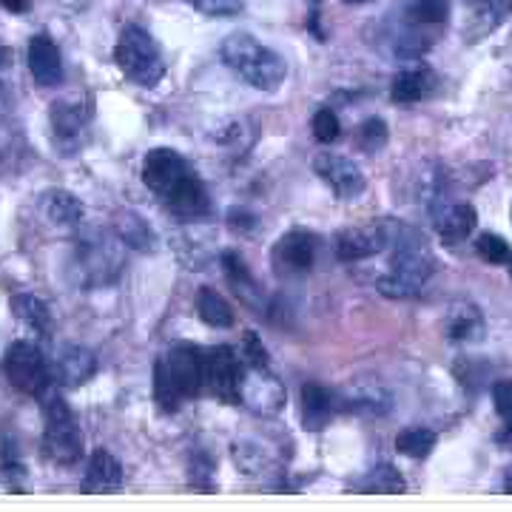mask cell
<instances>
[{"label": "cell", "instance_id": "1", "mask_svg": "<svg viewBox=\"0 0 512 512\" xmlns=\"http://www.w3.org/2000/svg\"><path fill=\"white\" fill-rule=\"evenodd\" d=\"M143 183L168 205L174 214L200 217L208 211V191L188 165L183 154L174 148H154L143 163Z\"/></svg>", "mask_w": 512, "mask_h": 512}, {"label": "cell", "instance_id": "2", "mask_svg": "<svg viewBox=\"0 0 512 512\" xmlns=\"http://www.w3.org/2000/svg\"><path fill=\"white\" fill-rule=\"evenodd\" d=\"M390 245H393L390 271L379 279V291L390 299H413L436 271L433 251L413 228H402L399 237H390Z\"/></svg>", "mask_w": 512, "mask_h": 512}, {"label": "cell", "instance_id": "3", "mask_svg": "<svg viewBox=\"0 0 512 512\" xmlns=\"http://www.w3.org/2000/svg\"><path fill=\"white\" fill-rule=\"evenodd\" d=\"M205 390V365L202 350L177 345L163 353L154 365V399L165 413L180 410L188 399Z\"/></svg>", "mask_w": 512, "mask_h": 512}, {"label": "cell", "instance_id": "4", "mask_svg": "<svg viewBox=\"0 0 512 512\" xmlns=\"http://www.w3.org/2000/svg\"><path fill=\"white\" fill-rule=\"evenodd\" d=\"M66 274L77 288H106L111 282H117V276L123 274V248L120 239L103 231H83L72 242V254L66 262Z\"/></svg>", "mask_w": 512, "mask_h": 512}, {"label": "cell", "instance_id": "5", "mask_svg": "<svg viewBox=\"0 0 512 512\" xmlns=\"http://www.w3.org/2000/svg\"><path fill=\"white\" fill-rule=\"evenodd\" d=\"M220 52L225 66L259 92H276L285 83V74H288L285 57L276 55L268 46H262L256 37L234 32V35L225 37Z\"/></svg>", "mask_w": 512, "mask_h": 512}, {"label": "cell", "instance_id": "6", "mask_svg": "<svg viewBox=\"0 0 512 512\" xmlns=\"http://www.w3.org/2000/svg\"><path fill=\"white\" fill-rule=\"evenodd\" d=\"M114 60L131 83L154 89L165 77V60L157 40L140 26H126L114 46Z\"/></svg>", "mask_w": 512, "mask_h": 512}, {"label": "cell", "instance_id": "7", "mask_svg": "<svg viewBox=\"0 0 512 512\" xmlns=\"http://www.w3.org/2000/svg\"><path fill=\"white\" fill-rule=\"evenodd\" d=\"M43 453L52 464L72 467L83 456V430L74 419L72 407L63 402L60 396H52L43 410Z\"/></svg>", "mask_w": 512, "mask_h": 512}, {"label": "cell", "instance_id": "8", "mask_svg": "<svg viewBox=\"0 0 512 512\" xmlns=\"http://www.w3.org/2000/svg\"><path fill=\"white\" fill-rule=\"evenodd\" d=\"M3 373L12 387H18L26 396H43L52 387V365L43 356L35 342L18 339L6 348L3 356Z\"/></svg>", "mask_w": 512, "mask_h": 512}, {"label": "cell", "instance_id": "9", "mask_svg": "<svg viewBox=\"0 0 512 512\" xmlns=\"http://www.w3.org/2000/svg\"><path fill=\"white\" fill-rule=\"evenodd\" d=\"M239 402L259 416H274L285 407V387L268 365H242Z\"/></svg>", "mask_w": 512, "mask_h": 512}, {"label": "cell", "instance_id": "10", "mask_svg": "<svg viewBox=\"0 0 512 512\" xmlns=\"http://www.w3.org/2000/svg\"><path fill=\"white\" fill-rule=\"evenodd\" d=\"M205 365V390L225 404L239 402V379H242V359L231 348L202 350Z\"/></svg>", "mask_w": 512, "mask_h": 512}, {"label": "cell", "instance_id": "11", "mask_svg": "<svg viewBox=\"0 0 512 512\" xmlns=\"http://www.w3.org/2000/svg\"><path fill=\"white\" fill-rule=\"evenodd\" d=\"M89 123H92V103L86 97L72 94L52 103V131H55L57 146L63 151H74L83 143Z\"/></svg>", "mask_w": 512, "mask_h": 512}, {"label": "cell", "instance_id": "12", "mask_svg": "<svg viewBox=\"0 0 512 512\" xmlns=\"http://www.w3.org/2000/svg\"><path fill=\"white\" fill-rule=\"evenodd\" d=\"M313 171H316V177L328 185L339 200H356V197L365 194V171L353 163L350 157H342V154H319L313 160Z\"/></svg>", "mask_w": 512, "mask_h": 512}, {"label": "cell", "instance_id": "13", "mask_svg": "<svg viewBox=\"0 0 512 512\" xmlns=\"http://www.w3.org/2000/svg\"><path fill=\"white\" fill-rule=\"evenodd\" d=\"M313 262H316V237L308 231H291L274 245V268L279 274H308Z\"/></svg>", "mask_w": 512, "mask_h": 512}, {"label": "cell", "instance_id": "14", "mask_svg": "<svg viewBox=\"0 0 512 512\" xmlns=\"http://www.w3.org/2000/svg\"><path fill=\"white\" fill-rule=\"evenodd\" d=\"M387 245H390V231L384 225L348 228L336 237V256L342 262H362V259L382 254Z\"/></svg>", "mask_w": 512, "mask_h": 512}, {"label": "cell", "instance_id": "15", "mask_svg": "<svg viewBox=\"0 0 512 512\" xmlns=\"http://www.w3.org/2000/svg\"><path fill=\"white\" fill-rule=\"evenodd\" d=\"M29 72L37 86L52 89L63 83V57L49 35H35L29 40Z\"/></svg>", "mask_w": 512, "mask_h": 512}, {"label": "cell", "instance_id": "16", "mask_svg": "<svg viewBox=\"0 0 512 512\" xmlns=\"http://www.w3.org/2000/svg\"><path fill=\"white\" fill-rule=\"evenodd\" d=\"M123 487V464L111 456L109 450H94L89 464H86V476H83V493L100 495L114 493Z\"/></svg>", "mask_w": 512, "mask_h": 512}, {"label": "cell", "instance_id": "17", "mask_svg": "<svg viewBox=\"0 0 512 512\" xmlns=\"http://www.w3.org/2000/svg\"><path fill=\"white\" fill-rule=\"evenodd\" d=\"M342 410L356 413V416H387L393 410V396L384 390L382 384H356L345 393H339Z\"/></svg>", "mask_w": 512, "mask_h": 512}, {"label": "cell", "instance_id": "18", "mask_svg": "<svg viewBox=\"0 0 512 512\" xmlns=\"http://www.w3.org/2000/svg\"><path fill=\"white\" fill-rule=\"evenodd\" d=\"M339 410H342L339 393H333L322 384H305L302 387V421L308 430H322Z\"/></svg>", "mask_w": 512, "mask_h": 512}, {"label": "cell", "instance_id": "19", "mask_svg": "<svg viewBox=\"0 0 512 512\" xmlns=\"http://www.w3.org/2000/svg\"><path fill=\"white\" fill-rule=\"evenodd\" d=\"M55 373L60 384L80 387V384H86L97 373V356L89 348H83V345H69V348L60 350V356H57L55 362Z\"/></svg>", "mask_w": 512, "mask_h": 512}, {"label": "cell", "instance_id": "20", "mask_svg": "<svg viewBox=\"0 0 512 512\" xmlns=\"http://www.w3.org/2000/svg\"><path fill=\"white\" fill-rule=\"evenodd\" d=\"M12 311H15V316L26 328L35 330L37 336H43V339L52 336V328H55L52 311H49V305L40 296H35V293H15L12 296Z\"/></svg>", "mask_w": 512, "mask_h": 512}, {"label": "cell", "instance_id": "21", "mask_svg": "<svg viewBox=\"0 0 512 512\" xmlns=\"http://www.w3.org/2000/svg\"><path fill=\"white\" fill-rule=\"evenodd\" d=\"M433 89H436V74L427 66H416V69H407L393 80L390 97L396 103H419L424 97H430Z\"/></svg>", "mask_w": 512, "mask_h": 512}, {"label": "cell", "instance_id": "22", "mask_svg": "<svg viewBox=\"0 0 512 512\" xmlns=\"http://www.w3.org/2000/svg\"><path fill=\"white\" fill-rule=\"evenodd\" d=\"M447 336L453 342H464V345L481 342V336H484V316H481L476 305H467V302L453 305V311L447 316Z\"/></svg>", "mask_w": 512, "mask_h": 512}, {"label": "cell", "instance_id": "23", "mask_svg": "<svg viewBox=\"0 0 512 512\" xmlns=\"http://www.w3.org/2000/svg\"><path fill=\"white\" fill-rule=\"evenodd\" d=\"M476 208L461 202V205H450L447 211H441L436 217V228L444 242H461L476 231Z\"/></svg>", "mask_w": 512, "mask_h": 512}, {"label": "cell", "instance_id": "24", "mask_svg": "<svg viewBox=\"0 0 512 512\" xmlns=\"http://www.w3.org/2000/svg\"><path fill=\"white\" fill-rule=\"evenodd\" d=\"M43 214L55 222V225H66V228H72V225H80V222H83V217H86V208H83V202L77 200L72 191L55 188V191L43 194Z\"/></svg>", "mask_w": 512, "mask_h": 512}, {"label": "cell", "instance_id": "25", "mask_svg": "<svg viewBox=\"0 0 512 512\" xmlns=\"http://www.w3.org/2000/svg\"><path fill=\"white\" fill-rule=\"evenodd\" d=\"M222 268H225V276H228L231 288L237 291V296H242V302L256 305V302L262 299V291H259V285H256V279L251 276V271L245 268L242 256L234 254V251H225V254H222Z\"/></svg>", "mask_w": 512, "mask_h": 512}, {"label": "cell", "instance_id": "26", "mask_svg": "<svg viewBox=\"0 0 512 512\" xmlns=\"http://www.w3.org/2000/svg\"><path fill=\"white\" fill-rule=\"evenodd\" d=\"M197 313H200V319L205 325H211V328H231L234 325V311H231V305L222 299L220 293L211 291V288H202L197 293Z\"/></svg>", "mask_w": 512, "mask_h": 512}, {"label": "cell", "instance_id": "27", "mask_svg": "<svg viewBox=\"0 0 512 512\" xmlns=\"http://www.w3.org/2000/svg\"><path fill=\"white\" fill-rule=\"evenodd\" d=\"M359 493H367V495H399L404 493V478L390 467V464H384V467H376V470H370L359 484H353Z\"/></svg>", "mask_w": 512, "mask_h": 512}, {"label": "cell", "instance_id": "28", "mask_svg": "<svg viewBox=\"0 0 512 512\" xmlns=\"http://www.w3.org/2000/svg\"><path fill=\"white\" fill-rule=\"evenodd\" d=\"M436 447V433L427 427H404L396 436V450L407 458H427Z\"/></svg>", "mask_w": 512, "mask_h": 512}, {"label": "cell", "instance_id": "29", "mask_svg": "<svg viewBox=\"0 0 512 512\" xmlns=\"http://www.w3.org/2000/svg\"><path fill=\"white\" fill-rule=\"evenodd\" d=\"M407 18L416 26H439L450 18V0H413L407 6Z\"/></svg>", "mask_w": 512, "mask_h": 512}, {"label": "cell", "instance_id": "30", "mask_svg": "<svg viewBox=\"0 0 512 512\" xmlns=\"http://www.w3.org/2000/svg\"><path fill=\"white\" fill-rule=\"evenodd\" d=\"M117 231H120V242H126V245H131V248L148 251V248H154V245H157L154 231H151L140 217H134V214L120 217V222H117Z\"/></svg>", "mask_w": 512, "mask_h": 512}, {"label": "cell", "instance_id": "31", "mask_svg": "<svg viewBox=\"0 0 512 512\" xmlns=\"http://www.w3.org/2000/svg\"><path fill=\"white\" fill-rule=\"evenodd\" d=\"M356 146L365 154H376L387 146V123L382 117H367L365 123L356 131Z\"/></svg>", "mask_w": 512, "mask_h": 512}, {"label": "cell", "instance_id": "32", "mask_svg": "<svg viewBox=\"0 0 512 512\" xmlns=\"http://www.w3.org/2000/svg\"><path fill=\"white\" fill-rule=\"evenodd\" d=\"M0 473L9 490H18V478H23V464H20L18 447L12 441H0Z\"/></svg>", "mask_w": 512, "mask_h": 512}, {"label": "cell", "instance_id": "33", "mask_svg": "<svg viewBox=\"0 0 512 512\" xmlns=\"http://www.w3.org/2000/svg\"><path fill=\"white\" fill-rule=\"evenodd\" d=\"M476 251L484 262H493V265H501V262H510L512 259L510 245L498 234H481L476 239Z\"/></svg>", "mask_w": 512, "mask_h": 512}, {"label": "cell", "instance_id": "34", "mask_svg": "<svg viewBox=\"0 0 512 512\" xmlns=\"http://www.w3.org/2000/svg\"><path fill=\"white\" fill-rule=\"evenodd\" d=\"M311 128L313 137H316L319 143H333V140H339V134H342V123H339V117H336V111L333 109L316 111L311 120Z\"/></svg>", "mask_w": 512, "mask_h": 512}, {"label": "cell", "instance_id": "35", "mask_svg": "<svg viewBox=\"0 0 512 512\" xmlns=\"http://www.w3.org/2000/svg\"><path fill=\"white\" fill-rule=\"evenodd\" d=\"M197 12L211 18H231L242 12V0H188Z\"/></svg>", "mask_w": 512, "mask_h": 512}, {"label": "cell", "instance_id": "36", "mask_svg": "<svg viewBox=\"0 0 512 512\" xmlns=\"http://www.w3.org/2000/svg\"><path fill=\"white\" fill-rule=\"evenodd\" d=\"M239 356H242V365H268V353L256 339V333H245V348Z\"/></svg>", "mask_w": 512, "mask_h": 512}, {"label": "cell", "instance_id": "37", "mask_svg": "<svg viewBox=\"0 0 512 512\" xmlns=\"http://www.w3.org/2000/svg\"><path fill=\"white\" fill-rule=\"evenodd\" d=\"M493 402L501 416H512V382L493 384Z\"/></svg>", "mask_w": 512, "mask_h": 512}, {"label": "cell", "instance_id": "38", "mask_svg": "<svg viewBox=\"0 0 512 512\" xmlns=\"http://www.w3.org/2000/svg\"><path fill=\"white\" fill-rule=\"evenodd\" d=\"M0 6H3L6 12H15V15L29 12V0H0Z\"/></svg>", "mask_w": 512, "mask_h": 512}, {"label": "cell", "instance_id": "39", "mask_svg": "<svg viewBox=\"0 0 512 512\" xmlns=\"http://www.w3.org/2000/svg\"><path fill=\"white\" fill-rule=\"evenodd\" d=\"M9 49H6V46H3V43H0V69H3V66H6V63H9Z\"/></svg>", "mask_w": 512, "mask_h": 512}, {"label": "cell", "instance_id": "40", "mask_svg": "<svg viewBox=\"0 0 512 512\" xmlns=\"http://www.w3.org/2000/svg\"><path fill=\"white\" fill-rule=\"evenodd\" d=\"M342 3H353V6H359V3H367V0H342Z\"/></svg>", "mask_w": 512, "mask_h": 512}, {"label": "cell", "instance_id": "41", "mask_svg": "<svg viewBox=\"0 0 512 512\" xmlns=\"http://www.w3.org/2000/svg\"><path fill=\"white\" fill-rule=\"evenodd\" d=\"M510 274H512V259H510Z\"/></svg>", "mask_w": 512, "mask_h": 512}]
</instances>
